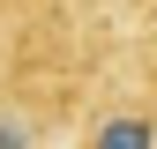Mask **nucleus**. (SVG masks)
Returning <instances> with one entry per match:
<instances>
[{
    "label": "nucleus",
    "mask_w": 157,
    "mask_h": 149,
    "mask_svg": "<svg viewBox=\"0 0 157 149\" xmlns=\"http://www.w3.org/2000/svg\"><path fill=\"white\" fill-rule=\"evenodd\" d=\"M82 149H157V119L150 112H105L82 134Z\"/></svg>",
    "instance_id": "1"
},
{
    "label": "nucleus",
    "mask_w": 157,
    "mask_h": 149,
    "mask_svg": "<svg viewBox=\"0 0 157 149\" xmlns=\"http://www.w3.org/2000/svg\"><path fill=\"white\" fill-rule=\"evenodd\" d=\"M0 149H30V134L23 127H0Z\"/></svg>",
    "instance_id": "2"
}]
</instances>
